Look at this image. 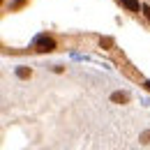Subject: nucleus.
<instances>
[{"label": "nucleus", "instance_id": "2", "mask_svg": "<svg viewBox=\"0 0 150 150\" xmlns=\"http://www.w3.org/2000/svg\"><path fill=\"white\" fill-rule=\"evenodd\" d=\"M16 76H19L21 81L33 79V67H28V65H21V67H16Z\"/></svg>", "mask_w": 150, "mask_h": 150}, {"label": "nucleus", "instance_id": "1", "mask_svg": "<svg viewBox=\"0 0 150 150\" xmlns=\"http://www.w3.org/2000/svg\"><path fill=\"white\" fill-rule=\"evenodd\" d=\"M35 49L42 53H51V51H56V39L49 37V35H39L35 39Z\"/></svg>", "mask_w": 150, "mask_h": 150}, {"label": "nucleus", "instance_id": "5", "mask_svg": "<svg viewBox=\"0 0 150 150\" xmlns=\"http://www.w3.org/2000/svg\"><path fill=\"white\" fill-rule=\"evenodd\" d=\"M139 141L143 143V146H150V129H146V132H141V136H139Z\"/></svg>", "mask_w": 150, "mask_h": 150}, {"label": "nucleus", "instance_id": "6", "mask_svg": "<svg viewBox=\"0 0 150 150\" xmlns=\"http://www.w3.org/2000/svg\"><path fill=\"white\" fill-rule=\"evenodd\" d=\"M99 46H102V49H111V46H113V39L111 37H102V39H99Z\"/></svg>", "mask_w": 150, "mask_h": 150}, {"label": "nucleus", "instance_id": "4", "mask_svg": "<svg viewBox=\"0 0 150 150\" xmlns=\"http://www.w3.org/2000/svg\"><path fill=\"white\" fill-rule=\"evenodd\" d=\"M122 7L129 12H141V2L139 0H122Z\"/></svg>", "mask_w": 150, "mask_h": 150}, {"label": "nucleus", "instance_id": "3", "mask_svg": "<svg viewBox=\"0 0 150 150\" xmlns=\"http://www.w3.org/2000/svg\"><path fill=\"white\" fill-rule=\"evenodd\" d=\"M111 102L113 104H129V95L127 93H111Z\"/></svg>", "mask_w": 150, "mask_h": 150}, {"label": "nucleus", "instance_id": "9", "mask_svg": "<svg viewBox=\"0 0 150 150\" xmlns=\"http://www.w3.org/2000/svg\"><path fill=\"white\" fill-rule=\"evenodd\" d=\"M143 88H146V90L150 93V81H146V83H143Z\"/></svg>", "mask_w": 150, "mask_h": 150}, {"label": "nucleus", "instance_id": "7", "mask_svg": "<svg viewBox=\"0 0 150 150\" xmlns=\"http://www.w3.org/2000/svg\"><path fill=\"white\" fill-rule=\"evenodd\" d=\"M25 5H28V0H14V2H12V12H16L21 7H25Z\"/></svg>", "mask_w": 150, "mask_h": 150}, {"label": "nucleus", "instance_id": "8", "mask_svg": "<svg viewBox=\"0 0 150 150\" xmlns=\"http://www.w3.org/2000/svg\"><path fill=\"white\" fill-rule=\"evenodd\" d=\"M141 12L146 14V19H150V7H148V5H141Z\"/></svg>", "mask_w": 150, "mask_h": 150}]
</instances>
